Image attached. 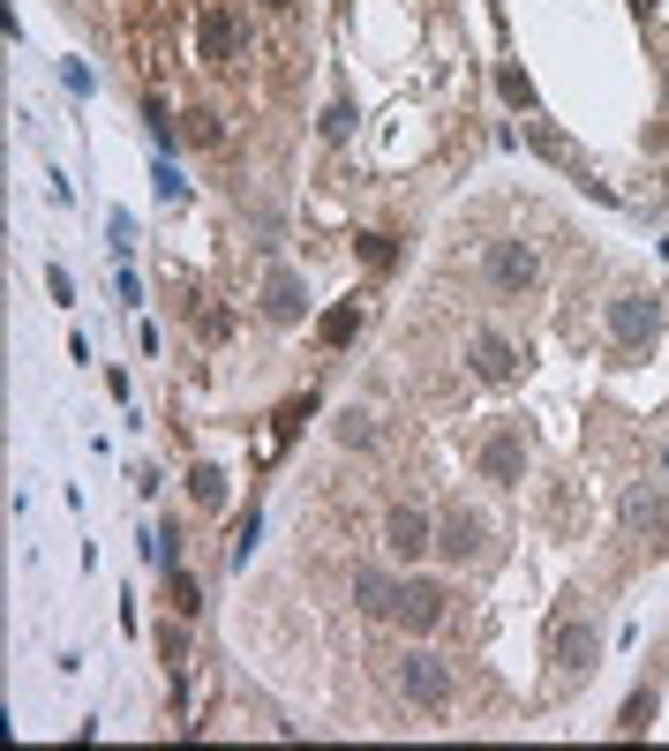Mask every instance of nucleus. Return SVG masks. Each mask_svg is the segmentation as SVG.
Wrapping results in <instances>:
<instances>
[{"instance_id": "obj_7", "label": "nucleus", "mask_w": 669, "mask_h": 751, "mask_svg": "<svg viewBox=\"0 0 669 751\" xmlns=\"http://www.w3.org/2000/svg\"><path fill=\"white\" fill-rule=\"evenodd\" d=\"M383 541H391L399 557L415 563V557H429V549H437V527H429V511H415V503H399V511L383 519Z\"/></svg>"}, {"instance_id": "obj_25", "label": "nucleus", "mask_w": 669, "mask_h": 751, "mask_svg": "<svg viewBox=\"0 0 669 751\" xmlns=\"http://www.w3.org/2000/svg\"><path fill=\"white\" fill-rule=\"evenodd\" d=\"M173 609H181V617H196V609H203V594H196V579H181V571H173Z\"/></svg>"}, {"instance_id": "obj_15", "label": "nucleus", "mask_w": 669, "mask_h": 751, "mask_svg": "<svg viewBox=\"0 0 669 751\" xmlns=\"http://www.w3.org/2000/svg\"><path fill=\"white\" fill-rule=\"evenodd\" d=\"M617 729H625V737H647V729H655V691H632L625 714H617Z\"/></svg>"}, {"instance_id": "obj_5", "label": "nucleus", "mask_w": 669, "mask_h": 751, "mask_svg": "<svg viewBox=\"0 0 669 751\" xmlns=\"http://www.w3.org/2000/svg\"><path fill=\"white\" fill-rule=\"evenodd\" d=\"M535 279H542V263H535L527 241H489V286L497 293H527Z\"/></svg>"}, {"instance_id": "obj_20", "label": "nucleus", "mask_w": 669, "mask_h": 751, "mask_svg": "<svg viewBox=\"0 0 669 751\" xmlns=\"http://www.w3.org/2000/svg\"><path fill=\"white\" fill-rule=\"evenodd\" d=\"M159 661L166 669H189V639H181L173 624H159Z\"/></svg>"}, {"instance_id": "obj_21", "label": "nucleus", "mask_w": 669, "mask_h": 751, "mask_svg": "<svg viewBox=\"0 0 669 751\" xmlns=\"http://www.w3.org/2000/svg\"><path fill=\"white\" fill-rule=\"evenodd\" d=\"M497 91H505L511 106H527V113H535V83H527L519 68H505V76H497Z\"/></svg>"}, {"instance_id": "obj_26", "label": "nucleus", "mask_w": 669, "mask_h": 751, "mask_svg": "<svg viewBox=\"0 0 669 751\" xmlns=\"http://www.w3.org/2000/svg\"><path fill=\"white\" fill-rule=\"evenodd\" d=\"M317 407V399H309V391H301V399H293V407H279V437H293V429H301V413Z\"/></svg>"}, {"instance_id": "obj_3", "label": "nucleus", "mask_w": 669, "mask_h": 751, "mask_svg": "<svg viewBox=\"0 0 669 751\" xmlns=\"http://www.w3.org/2000/svg\"><path fill=\"white\" fill-rule=\"evenodd\" d=\"M655 331H662V309H655L647 293H617V301H609V339H617V353H639Z\"/></svg>"}, {"instance_id": "obj_17", "label": "nucleus", "mask_w": 669, "mask_h": 751, "mask_svg": "<svg viewBox=\"0 0 669 751\" xmlns=\"http://www.w3.org/2000/svg\"><path fill=\"white\" fill-rule=\"evenodd\" d=\"M361 263H369V271H391V263H399L391 233H361Z\"/></svg>"}, {"instance_id": "obj_4", "label": "nucleus", "mask_w": 669, "mask_h": 751, "mask_svg": "<svg viewBox=\"0 0 669 751\" xmlns=\"http://www.w3.org/2000/svg\"><path fill=\"white\" fill-rule=\"evenodd\" d=\"M399 691H407L415 707H429V714H445L451 707V669L437 654H407L399 661Z\"/></svg>"}, {"instance_id": "obj_23", "label": "nucleus", "mask_w": 669, "mask_h": 751, "mask_svg": "<svg viewBox=\"0 0 669 751\" xmlns=\"http://www.w3.org/2000/svg\"><path fill=\"white\" fill-rule=\"evenodd\" d=\"M196 331H203V339H233V316H219V309H196Z\"/></svg>"}, {"instance_id": "obj_11", "label": "nucleus", "mask_w": 669, "mask_h": 751, "mask_svg": "<svg viewBox=\"0 0 669 751\" xmlns=\"http://www.w3.org/2000/svg\"><path fill=\"white\" fill-rule=\"evenodd\" d=\"M625 533H647V541H662V533H669V503L655 497V489H632V497H625Z\"/></svg>"}, {"instance_id": "obj_12", "label": "nucleus", "mask_w": 669, "mask_h": 751, "mask_svg": "<svg viewBox=\"0 0 669 751\" xmlns=\"http://www.w3.org/2000/svg\"><path fill=\"white\" fill-rule=\"evenodd\" d=\"M353 601H361L369 617H391V609H399V587H391L383 571H361V579H353Z\"/></svg>"}, {"instance_id": "obj_24", "label": "nucleus", "mask_w": 669, "mask_h": 751, "mask_svg": "<svg viewBox=\"0 0 669 751\" xmlns=\"http://www.w3.org/2000/svg\"><path fill=\"white\" fill-rule=\"evenodd\" d=\"M377 429H369V413H339V443H369Z\"/></svg>"}, {"instance_id": "obj_9", "label": "nucleus", "mask_w": 669, "mask_h": 751, "mask_svg": "<svg viewBox=\"0 0 669 751\" xmlns=\"http://www.w3.org/2000/svg\"><path fill=\"white\" fill-rule=\"evenodd\" d=\"M481 541H489V527H481L475 511H451L445 527H437V557H445V563H467V557H481Z\"/></svg>"}, {"instance_id": "obj_27", "label": "nucleus", "mask_w": 669, "mask_h": 751, "mask_svg": "<svg viewBox=\"0 0 669 751\" xmlns=\"http://www.w3.org/2000/svg\"><path fill=\"white\" fill-rule=\"evenodd\" d=\"M263 8H271V16H293V8H301V0H263Z\"/></svg>"}, {"instance_id": "obj_18", "label": "nucleus", "mask_w": 669, "mask_h": 751, "mask_svg": "<svg viewBox=\"0 0 669 751\" xmlns=\"http://www.w3.org/2000/svg\"><path fill=\"white\" fill-rule=\"evenodd\" d=\"M353 136V106L339 98V106H323V143H347Z\"/></svg>"}, {"instance_id": "obj_1", "label": "nucleus", "mask_w": 669, "mask_h": 751, "mask_svg": "<svg viewBox=\"0 0 669 751\" xmlns=\"http://www.w3.org/2000/svg\"><path fill=\"white\" fill-rule=\"evenodd\" d=\"M595 654H602V631L587 624L579 609L549 624V661H557V677H565V684H572V677H587V669H595Z\"/></svg>"}, {"instance_id": "obj_6", "label": "nucleus", "mask_w": 669, "mask_h": 751, "mask_svg": "<svg viewBox=\"0 0 669 751\" xmlns=\"http://www.w3.org/2000/svg\"><path fill=\"white\" fill-rule=\"evenodd\" d=\"M445 587H437V579H407V587H399V609H391V617H399V624L407 631H437L445 624Z\"/></svg>"}, {"instance_id": "obj_22", "label": "nucleus", "mask_w": 669, "mask_h": 751, "mask_svg": "<svg viewBox=\"0 0 669 751\" xmlns=\"http://www.w3.org/2000/svg\"><path fill=\"white\" fill-rule=\"evenodd\" d=\"M181 136H189V143H203V151H211V143H219L226 128H219V113H189V128H181Z\"/></svg>"}, {"instance_id": "obj_28", "label": "nucleus", "mask_w": 669, "mask_h": 751, "mask_svg": "<svg viewBox=\"0 0 669 751\" xmlns=\"http://www.w3.org/2000/svg\"><path fill=\"white\" fill-rule=\"evenodd\" d=\"M662 473H669V443H662Z\"/></svg>"}, {"instance_id": "obj_13", "label": "nucleus", "mask_w": 669, "mask_h": 751, "mask_svg": "<svg viewBox=\"0 0 669 751\" xmlns=\"http://www.w3.org/2000/svg\"><path fill=\"white\" fill-rule=\"evenodd\" d=\"M475 369L489 376V383H505L511 376V346L497 339V331H475Z\"/></svg>"}, {"instance_id": "obj_16", "label": "nucleus", "mask_w": 669, "mask_h": 751, "mask_svg": "<svg viewBox=\"0 0 669 751\" xmlns=\"http://www.w3.org/2000/svg\"><path fill=\"white\" fill-rule=\"evenodd\" d=\"M189 497L203 503V511H219V503H226V473H219V467H196V473H189Z\"/></svg>"}, {"instance_id": "obj_8", "label": "nucleus", "mask_w": 669, "mask_h": 751, "mask_svg": "<svg viewBox=\"0 0 669 751\" xmlns=\"http://www.w3.org/2000/svg\"><path fill=\"white\" fill-rule=\"evenodd\" d=\"M481 473H489L497 489H519V473H527V443H519V429H497V437L481 443Z\"/></svg>"}, {"instance_id": "obj_19", "label": "nucleus", "mask_w": 669, "mask_h": 751, "mask_svg": "<svg viewBox=\"0 0 669 751\" xmlns=\"http://www.w3.org/2000/svg\"><path fill=\"white\" fill-rule=\"evenodd\" d=\"M353 331H361V309H331V316H323V339H331V346H347Z\"/></svg>"}, {"instance_id": "obj_10", "label": "nucleus", "mask_w": 669, "mask_h": 751, "mask_svg": "<svg viewBox=\"0 0 669 751\" xmlns=\"http://www.w3.org/2000/svg\"><path fill=\"white\" fill-rule=\"evenodd\" d=\"M263 316H271V323H301V316H309V293H301L293 271H271V279H263Z\"/></svg>"}, {"instance_id": "obj_2", "label": "nucleus", "mask_w": 669, "mask_h": 751, "mask_svg": "<svg viewBox=\"0 0 669 751\" xmlns=\"http://www.w3.org/2000/svg\"><path fill=\"white\" fill-rule=\"evenodd\" d=\"M196 53H203V68H233L249 53V23L233 8H203L196 16Z\"/></svg>"}, {"instance_id": "obj_14", "label": "nucleus", "mask_w": 669, "mask_h": 751, "mask_svg": "<svg viewBox=\"0 0 669 751\" xmlns=\"http://www.w3.org/2000/svg\"><path fill=\"white\" fill-rule=\"evenodd\" d=\"M527 151L549 158V166H572V143H565V136H557L549 121H527Z\"/></svg>"}]
</instances>
